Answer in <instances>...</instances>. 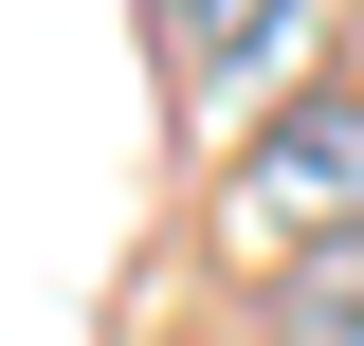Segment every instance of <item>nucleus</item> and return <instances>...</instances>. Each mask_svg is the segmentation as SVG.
<instances>
[{"instance_id":"f03ea898","label":"nucleus","mask_w":364,"mask_h":346,"mask_svg":"<svg viewBox=\"0 0 364 346\" xmlns=\"http://www.w3.org/2000/svg\"><path fill=\"white\" fill-rule=\"evenodd\" d=\"M273 19H291V0H164V55H182L200 91H237V73L273 55Z\"/></svg>"},{"instance_id":"f257e3e1","label":"nucleus","mask_w":364,"mask_h":346,"mask_svg":"<svg viewBox=\"0 0 364 346\" xmlns=\"http://www.w3.org/2000/svg\"><path fill=\"white\" fill-rule=\"evenodd\" d=\"M273 346H364V219L291 256V292H273Z\"/></svg>"},{"instance_id":"7ed1b4c3","label":"nucleus","mask_w":364,"mask_h":346,"mask_svg":"<svg viewBox=\"0 0 364 346\" xmlns=\"http://www.w3.org/2000/svg\"><path fill=\"white\" fill-rule=\"evenodd\" d=\"M346 164H364V110H346V91H328L310 128H291V146H273V164H255V201L291 219V201H328V182H346Z\"/></svg>"}]
</instances>
